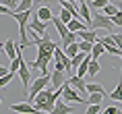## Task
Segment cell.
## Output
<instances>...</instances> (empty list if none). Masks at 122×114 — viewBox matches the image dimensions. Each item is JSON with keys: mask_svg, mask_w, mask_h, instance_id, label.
<instances>
[{"mask_svg": "<svg viewBox=\"0 0 122 114\" xmlns=\"http://www.w3.org/2000/svg\"><path fill=\"white\" fill-rule=\"evenodd\" d=\"M50 81H52V75H50V73H48V75H39V77H35V79L31 81V87H29V91H27V100H25V102L33 104L35 95H37L39 91H44V89L50 85Z\"/></svg>", "mask_w": 122, "mask_h": 114, "instance_id": "1", "label": "cell"}, {"mask_svg": "<svg viewBox=\"0 0 122 114\" xmlns=\"http://www.w3.org/2000/svg\"><path fill=\"white\" fill-rule=\"evenodd\" d=\"M114 21H112V17H108V15H103V13H95L93 15V21H91V29H95V31H108L112 33L114 31Z\"/></svg>", "mask_w": 122, "mask_h": 114, "instance_id": "2", "label": "cell"}, {"mask_svg": "<svg viewBox=\"0 0 122 114\" xmlns=\"http://www.w3.org/2000/svg\"><path fill=\"white\" fill-rule=\"evenodd\" d=\"M19 79H21V83H23V87L29 91V87H31V81H33V73H31V69H29V64L25 62V60H21V66H19Z\"/></svg>", "mask_w": 122, "mask_h": 114, "instance_id": "3", "label": "cell"}, {"mask_svg": "<svg viewBox=\"0 0 122 114\" xmlns=\"http://www.w3.org/2000/svg\"><path fill=\"white\" fill-rule=\"evenodd\" d=\"M62 100H66V102H75V104H79V102H85V100H81V95H79V91L75 87H72L71 83L66 81L64 85H62Z\"/></svg>", "mask_w": 122, "mask_h": 114, "instance_id": "4", "label": "cell"}, {"mask_svg": "<svg viewBox=\"0 0 122 114\" xmlns=\"http://www.w3.org/2000/svg\"><path fill=\"white\" fill-rule=\"evenodd\" d=\"M27 31H35V33H39V35H46V33H48V23H44V21L37 19V11H35V15H33L31 21H29Z\"/></svg>", "mask_w": 122, "mask_h": 114, "instance_id": "5", "label": "cell"}, {"mask_svg": "<svg viewBox=\"0 0 122 114\" xmlns=\"http://www.w3.org/2000/svg\"><path fill=\"white\" fill-rule=\"evenodd\" d=\"M72 112H75V106H71V104H66V102H62L58 98L52 112H39V114H72Z\"/></svg>", "mask_w": 122, "mask_h": 114, "instance_id": "6", "label": "cell"}, {"mask_svg": "<svg viewBox=\"0 0 122 114\" xmlns=\"http://www.w3.org/2000/svg\"><path fill=\"white\" fill-rule=\"evenodd\" d=\"M66 81H68V79H66V73H64V71L54 69V73H52V81H50V87L56 91V89H60Z\"/></svg>", "mask_w": 122, "mask_h": 114, "instance_id": "7", "label": "cell"}, {"mask_svg": "<svg viewBox=\"0 0 122 114\" xmlns=\"http://www.w3.org/2000/svg\"><path fill=\"white\" fill-rule=\"evenodd\" d=\"M10 110H13V112H19V114H39L37 110H35V106H33V104H29V102L10 104Z\"/></svg>", "mask_w": 122, "mask_h": 114, "instance_id": "8", "label": "cell"}, {"mask_svg": "<svg viewBox=\"0 0 122 114\" xmlns=\"http://www.w3.org/2000/svg\"><path fill=\"white\" fill-rule=\"evenodd\" d=\"M99 42L106 46V52H108V54H112V56H118V54H120V48L112 42L110 35H99Z\"/></svg>", "mask_w": 122, "mask_h": 114, "instance_id": "9", "label": "cell"}, {"mask_svg": "<svg viewBox=\"0 0 122 114\" xmlns=\"http://www.w3.org/2000/svg\"><path fill=\"white\" fill-rule=\"evenodd\" d=\"M68 83H71L72 87L77 89L79 93H85V95H89V93H87V83L83 81V77H77V75H71V77H68Z\"/></svg>", "mask_w": 122, "mask_h": 114, "instance_id": "10", "label": "cell"}, {"mask_svg": "<svg viewBox=\"0 0 122 114\" xmlns=\"http://www.w3.org/2000/svg\"><path fill=\"white\" fill-rule=\"evenodd\" d=\"M54 58H56V60H60V62L64 64L66 71H68V77H71V69H72V64H71V56H66V52H64V50L56 48V50H54Z\"/></svg>", "mask_w": 122, "mask_h": 114, "instance_id": "11", "label": "cell"}, {"mask_svg": "<svg viewBox=\"0 0 122 114\" xmlns=\"http://www.w3.org/2000/svg\"><path fill=\"white\" fill-rule=\"evenodd\" d=\"M79 15H81V19L87 23V25L91 27V21H93V15H91V11H89V4L87 2H81V6H79Z\"/></svg>", "mask_w": 122, "mask_h": 114, "instance_id": "12", "label": "cell"}, {"mask_svg": "<svg viewBox=\"0 0 122 114\" xmlns=\"http://www.w3.org/2000/svg\"><path fill=\"white\" fill-rule=\"evenodd\" d=\"M52 17H54V13H52V8H48L46 4L37 8V19H39V21H44V23H50Z\"/></svg>", "mask_w": 122, "mask_h": 114, "instance_id": "13", "label": "cell"}, {"mask_svg": "<svg viewBox=\"0 0 122 114\" xmlns=\"http://www.w3.org/2000/svg\"><path fill=\"white\" fill-rule=\"evenodd\" d=\"M4 54H6L10 60L17 58V44H15L13 39H6V42H4Z\"/></svg>", "mask_w": 122, "mask_h": 114, "instance_id": "14", "label": "cell"}, {"mask_svg": "<svg viewBox=\"0 0 122 114\" xmlns=\"http://www.w3.org/2000/svg\"><path fill=\"white\" fill-rule=\"evenodd\" d=\"M103 98H108V93H89L85 98V104L87 106H93V104H102Z\"/></svg>", "mask_w": 122, "mask_h": 114, "instance_id": "15", "label": "cell"}, {"mask_svg": "<svg viewBox=\"0 0 122 114\" xmlns=\"http://www.w3.org/2000/svg\"><path fill=\"white\" fill-rule=\"evenodd\" d=\"M68 31H75V33H79V31H83V29H87V23H83L81 19H72L71 23H68Z\"/></svg>", "mask_w": 122, "mask_h": 114, "instance_id": "16", "label": "cell"}, {"mask_svg": "<svg viewBox=\"0 0 122 114\" xmlns=\"http://www.w3.org/2000/svg\"><path fill=\"white\" fill-rule=\"evenodd\" d=\"M108 100H114V102H122V81L116 83V87L112 93H108Z\"/></svg>", "mask_w": 122, "mask_h": 114, "instance_id": "17", "label": "cell"}, {"mask_svg": "<svg viewBox=\"0 0 122 114\" xmlns=\"http://www.w3.org/2000/svg\"><path fill=\"white\" fill-rule=\"evenodd\" d=\"M103 52H106V46H103L102 42H95V44H93V50H91V58H93V60H99V56H102Z\"/></svg>", "mask_w": 122, "mask_h": 114, "instance_id": "18", "label": "cell"}, {"mask_svg": "<svg viewBox=\"0 0 122 114\" xmlns=\"http://www.w3.org/2000/svg\"><path fill=\"white\" fill-rule=\"evenodd\" d=\"M62 50L66 52V56H71V58H75L79 52H81V50H79V42H75V44H68L66 48H62Z\"/></svg>", "mask_w": 122, "mask_h": 114, "instance_id": "19", "label": "cell"}, {"mask_svg": "<svg viewBox=\"0 0 122 114\" xmlns=\"http://www.w3.org/2000/svg\"><path fill=\"white\" fill-rule=\"evenodd\" d=\"M89 2L91 8H95V11H103V6H108L112 0H87Z\"/></svg>", "mask_w": 122, "mask_h": 114, "instance_id": "20", "label": "cell"}, {"mask_svg": "<svg viewBox=\"0 0 122 114\" xmlns=\"http://www.w3.org/2000/svg\"><path fill=\"white\" fill-rule=\"evenodd\" d=\"M58 17H60V21H62V23H64V25H68V23H71V21L75 19V15H72L71 11H68V8H62V11H60V15H58Z\"/></svg>", "mask_w": 122, "mask_h": 114, "instance_id": "21", "label": "cell"}, {"mask_svg": "<svg viewBox=\"0 0 122 114\" xmlns=\"http://www.w3.org/2000/svg\"><path fill=\"white\" fill-rule=\"evenodd\" d=\"M87 93H106V89L99 83H87Z\"/></svg>", "mask_w": 122, "mask_h": 114, "instance_id": "22", "label": "cell"}, {"mask_svg": "<svg viewBox=\"0 0 122 114\" xmlns=\"http://www.w3.org/2000/svg\"><path fill=\"white\" fill-rule=\"evenodd\" d=\"M99 69H102L99 60H91V62H89V71H87V75H89V77H95L97 73H99Z\"/></svg>", "mask_w": 122, "mask_h": 114, "instance_id": "23", "label": "cell"}, {"mask_svg": "<svg viewBox=\"0 0 122 114\" xmlns=\"http://www.w3.org/2000/svg\"><path fill=\"white\" fill-rule=\"evenodd\" d=\"M87 56H89L87 52H79V54H77L75 58H71V64H72V69H75V66H81V62H83V60H85Z\"/></svg>", "mask_w": 122, "mask_h": 114, "instance_id": "24", "label": "cell"}, {"mask_svg": "<svg viewBox=\"0 0 122 114\" xmlns=\"http://www.w3.org/2000/svg\"><path fill=\"white\" fill-rule=\"evenodd\" d=\"M118 11H120V8L116 6V4H112V2H110L108 6H103V15H108V17H114Z\"/></svg>", "mask_w": 122, "mask_h": 114, "instance_id": "25", "label": "cell"}, {"mask_svg": "<svg viewBox=\"0 0 122 114\" xmlns=\"http://www.w3.org/2000/svg\"><path fill=\"white\" fill-rule=\"evenodd\" d=\"M79 50H81V52H87V54H91V50H93V44H91V42H85V39H81V42H79Z\"/></svg>", "mask_w": 122, "mask_h": 114, "instance_id": "26", "label": "cell"}, {"mask_svg": "<svg viewBox=\"0 0 122 114\" xmlns=\"http://www.w3.org/2000/svg\"><path fill=\"white\" fill-rule=\"evenodd\" d=\"M15 75H17V73H13V71H10L8 75L0 77V87H4V85H8V83H10V81H13V79H15Z\"/></svg>", "mask_w": 122, "mask_h": 114, "instance_id": "27", "label": "cell"}, {"mask_svg": "<svg viewBox=\"0 0 122 114\" xmlns=\"http://www.w3.org/2000/svg\"><path fill=\"white\" fill-rule=\"evenodd\" d=\"M110 38H112V42L122 50V33H110Z\"/></svg>", "mask_w": 122, "mask_h": 114, "instance_id": "28", "label": "cell"}, {"mask_svg": "<svg viewBox=\"0 0 122 114\" xmlns=\"http://www.w3.org/2000/svg\"><path fill=\"white\" fill-rule=\"evenodd\" d=\"M0 2H2V4H4V6H8L10 8V11H17V4H19V0H0Z\"/></svg>", "mask_w": 122, "mask_h": 114, "instance_id": "29", "label": "cell"}, {"mask_svg": "<svg viewBox=\"0 0 122 114\" xmlns=\"http://www.w3.org/2000/svg\"><path fill=\"white\" fill-rule=\"evenodd\" d=\"M99 110H102V104H93V106L87 108V112H85V114H99Z\"/></svg>", "mask_w": 122, "mask_h": 114, "instance_id": "30", "label": "cell"}, {"mask_svg": "<svg viewBox=\"0 0 122 114\" xmlns=\"http://www.w3.org/2000/svg\"><path fill=\"white\" fill-rule=\"evenodd\" d=\"M112 21H114V25H118V27H122V11H118V13L112 17Z\"/></svg>", "mask_w": 122, "mask_h": 114, "instance_id": "31", "label": "cell"}, {"mask_svg": "<svg viewBox=\"0 0 122 114\" xmlns=\"http://www.w3.org/2000/svg\"><path fill=\"white\" fill-rule=\"evenodd\" d=\"M0 15H13V11H10L8 6H4V4L0 2Z\"/></svg>", "mask_w": 122, "mask_h": 114, "instance_id": "32", "label": "cell"}, {"mask_svg": "<svg viewBox=\"0 0 122 114\" xmlns=\"http://www.w3.org/2000/svg\"><path fill=\"white\" fill-rule=\"evenodd\" d=\"M8 73H10V66H2V64H0V77L8 75Z\"/></svg>", "mask_w": 122, "mask_h": 114, "instance_id": "33", "label": "cell"}, {"mask_svg": "<svg viewBox=\"0 0 122 114\" xmlns=\"http://www.w3.org/2000/svg\"><path fill=\"white\" fill-rule=\"evenodd\" d=\"M116 110H118V108H116V106H108V108H106V110H103L102 114H114Z\"/></svg>", "mask_w": 122, "mask_h": 114, "instance_id": "34", "label": "cell"}, {"mask_svg": "<svg viewBox=\"0 0 122 114\" xmlns=\"http://www.w3.org/2000/svg\"><path fill=\"white\" fill-rule=\"evenodd\" d=\"M37 2H41V6H44L46 2H52V0H37Z\"/></svg>", "mask_w": 122, "mask_h": 114, "instance_id": "35", "label": "cell"}, {"mask_svg": "<svg viewBox=\"0 0 122 114\" xmlns=\"http://www.w3.org/2000/svg\"><path fill=\"white\" fill-rule=\"evenodd\" d=\"M114 114H122V110H120V108H118V110H116V112Z\"/></svg>", "mask_w": 122, "mask_h": 114, "instance_id": "36", "label": "cell"}, {"mask_svg": "<svg viewBox=\"0 0 122 114\" xmlns=\"http://www.w3.org/2000/svg\"><path fill=\"white\" fill-rule=\"evenodd\" d=\"M77 2H79V4H81V2H87V0H77Z\"/></svg>", "mask_w": 122, "mask_h": 114, "instance_id": "37", "label": "cell"}, {"mask_svg": "<svg viewBox=\"0 0 122 114\" xmlns=\"http://www.w3.org/2000/svg\"><path fill=\"white\" fill-rule=\"evenodd\" d=\"M118 56H120V58H122V50H120V54H118Z\"/></svg>", "mask_w": 122, "mask_h": 114, "instance_id": "38", "label": "cell"}, {"mask_svg": "<svg viewBox=\"0 0 122 114\" xmlns=\"http://www.w3.org/2000/svg\"><path fill=\"white\" fill-rule=\"evenodd\" d=\"M68 2H77V0H68Z\"/></svg>", "mask_w": 122, "mask_h": 114, "instance_id": "39", "label": "cell"}, {"mask_svg": "<svg viewBox=\"0 0 122 114\" xmlns=\"http://www.w3.org/2000/svg\"><path fill=\"white\" fill-rule=\"evenodd\" d=\"M0 106H2V98H0Z\"/></svg>", "mask_w": 122, "mask_h": 114, "instance_id": "40", "label": "cell"}, {"mask_svg": "<svg viewBox=\"0 0 122 114\" xmlns=\"http://www.w3.org/2000/svg\"><path fill=\"white\" fill-rule=\"evenodd\" d=\"M0 50H2V44H0Z\"/></svg>", "mask_w": 122, "mask_h": 114, "instance_id": "41", "label": "cell"}]
</instances>
